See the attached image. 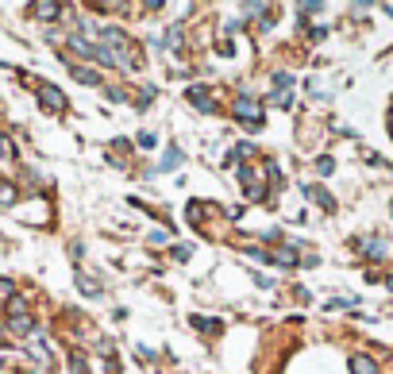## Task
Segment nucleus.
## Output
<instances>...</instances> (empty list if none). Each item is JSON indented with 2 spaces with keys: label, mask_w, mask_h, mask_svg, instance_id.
Here are the masks:
<instances>
[{
  "label": "nucleus",
  "mask_w": 393,
  "mask_h": 374,
  "mask_svg": "<svg viewBox=\"0 0 393 374\" xmlns=\"http://www.w3.org/2000/svg\"><path fill=\"white\" fill-rule=\"evenodd\" d=\"M236 120L243 124V128L258 131L262 128V100H258L255 93H239L236 97Z\"/></svg>",
  "instance_id": "obj_2"
},
{
  "label": "nucleus",
  "mask_w": 393,
  "mask_h": 374,
  "mask_svg": "<svg viewBox=\"0 0 393 374\" xmlns=\"http://www.w3.org/2000/svg\"><path fill=\"white\" fill-rule=\"evenodd\" d=\"M135 143H139V151H155L158 147V135H155V131H139Z\"/></svg>",
  "instance_id": "obj_19"
},
{
  "label": "nucleus",
  "mask_w": 393,
  "mask_h": 374,
  "mask_svg": "<svg viewBox=\"0 0 393 374\" xmlns=\"http://www.w3.org/2000/svg\"><path fill=\"white\" fill-rule=\"evenodd\" d=\"M69 74H74L81 85H100V74L97 69H89V66H69Z\"/></svg>",
  "instance_id": "obj_13"
},
{
  "label": "nucleus",
  "mask_w": 393,
  "mask_h": 374,
  "mask_svg": "<svg viewBox=\"0 0 393 374\" xmlns=\"http://www.w3.org/2000/svg\"><path fill=\"white\" fill-rule=\"evenodd\" d=\"M150 243H155V247H166V243H170V232H162V228H155V232H150Z\"/></svg>",
  "instance_id": "obj_22"
},
{
  "label": "nucleus",
  "mask_w": 393,
  "mask_h": 374,
  "mask_svg": "<svg viewBox=\"0 0 393 374\" xmlns=\"http://www.w3.org/2000/svg\"><path fill=\"white\" fill-rule=\"evenodd\" d=\"M251 151H255V147H251V143H239V147L232 151V155H227V162H236V158H247V155H251Z\"/></svg>",
  "instance_id": "obj_23"
},
{
  "label": "nucleus",
  "mask_w": 393,
  "mask_h": 374,
  "mask_svg": "<svg viewBox=\"0 0 393 374\" xmlns=\"http://www.w3.org/2000/svg\"><path fill=\"white\" fill-rule=\"evenodd\" d=\"M12 294H16V286H12L8 278H0V297H12Z\"/></svg>",
  "instance_id": "obj_26"
},
{
  "label": "nucleus",
  "mask_w": 393,
  "mask_h": 374,
  "mask_svg": "<svg viewBox=\"0 0 393 374\" xmlns=\"http://www.w3.org/2000/svg\"><path fill=\"white\" fill-rule=\"evenodd\" d=\"M0 155H4V158L16 155V147H12V139H8V135H0Z\"/></svg>",
  "instance_id": "obj_24"
},
{
  "label": "nucleus",
  "mask_w": 393,
  "mask_h": 374,
  "mask_svg": "<svg viewBox=\"0 0 393 374\" xmlns=\"http://www.w3.org/2000/svg\"><path fill=\"white\" fill-rule=\"evenodd\" d=\"M27 12L35 16V20L50 23V20H58V16H62V4H54V0H39V4H31Z\"/></svg>",
  "instance_id": "obj_7"
},
{
  "label": "nucleus",
  "mask_w": 393,
  "mask_h": 374,
  "mask_svg": "<svg viewBox=\"0 0 393 374\" xmlns=\"http://www.w3.org/2000/svg\"><path fill=\"white\" fill-rule=\"evenodd\" d=\"M78 289H81V294H89V297H100V282H97V278H89L85 270H78Z\"/></svg>",
  "instance_id": "obj_15"
},
{
  "label": "nucleus",
  "mask_w": 393,
  "mask_h": 374,
  "mask_svg": "<svg viewBox=\"0 0 393 374\" xmlns=\"http://www.w3.org/2000/svg\"><path fill=\"white\" fill-rule=\"evenodd\" d=\"M316 170H320V174H332V170H335V162H332V158H328V155H320V158H316Z\"/></svg>",
  "instance_id": "obj_21"
},
{
  "label": "nucleus",
  "mask_w": 393,
  "mask_h": 374,
  "mask_svg": "<svg viewBox=\"0 0 393 374\" xmlns=\"http://www.w3.org/2000/svg\"><path fill=\"white\" fill-rule=\"evenodd\" d=\"M390 131H393V109H390Z\"/></svg>",
  "instance_id": "obj_28"
},
{
  "label": "nucleus",
  "mask_w": 393,
  "mask_h": 374,
  "mask_svg": "<svg viewBox=\"0 0 393 374\" xmlns=\"http://www.w3.org/2000/svg\"><path fill=\"white\" fill-rule=\"evenodd\" d=\"M189 255H193V247H174V258H177V263H189Z\"/></svg>",
  "instance_id": "obj_25"
},
{
  "label": "nucleus",
  "mask_w": 393,
  "mask_h": 374,
  "mask_svg": "<svg viewBox=\"0 0 393 374\" xmlns=\"http://www.w3.org/2000/svg\"><path fill=\"white\" fill-rule=\"evenodd\" d=\"M301 197L316 201V205L324 208V212H335V197H332V193H328L324 186H301Z\"/></svg>",
  "instance_id": "obj_4"
},
{
  "label": "nucleus",
  "mask_w": 393,
  "mask_h": 374,
  "mask_svg": "<svg viewBox=\"0 0 393 374\" xmlns=\"http://www.w3.org/2000/svg\"><path fill=\"white\" fill-rule=\"evenodd\" d=\"M39 104H43L47 112H54V116H62V112L69 109L66 93H62L58 85H50V81H43V85H39Z\"/></svg>",
  "instance_id": "obj_3"
},
{
  "label": "nucleus",
  "mask_w": 393,
  "mask_h": 374,
  "mask_svg": "<svg viewBox=\"0 0 393 374\" xmlns=\"http://www.w3.org/2000/svg\"><path fill=\"white\" fill-rule=\"evenodd\" d=\"M186 217H189V224H193V228H201V224H205V201H189Z\"/></svg>",
  "instance_id": "obj_17"
},
{
  "label": "nucleus",
  "mask_w": 393,
  "mask_h": 374,
  "mask_svg": "<svg viewBox=\"0 0 393 374\" xmlns=\"http://www.w3.org/2000/svg\"><path fill=\"white\" fill-rule=\"evenodd\" d=\"M297 266V263H301V258H297V251H293V247H278V251H270V266Z\"/></svg>",
  "instance_id": "obj_10"
},
{
  "label": "nucleus",
  "mask_w": 393,
  "mask_h": 374,
  "mask_svg": "<svg viewBox=\"0 0 393 374\" xmlns=\"http://www.w3.org/2000/svg\"><path fill=\"white\" fill-rule=\"evenodd\" d=\"M69 50H74V54H81V58H89V62H97V54H100V47L93 39H85V35H69Z\"/></svg>",
  "instance_id": "obj_5"
},
{
  "label": "nucleus",
  "mask_w": 393,
  "mask_h": 374,
  "mask_svg": "<svg viewBox=\"0 0 393 374\" xmlns=\"http://www.w3.org/2000/svg\"><path fill=\"white\" fill-rule=\"evenodd\" d=\"M4 328H8V332H16V336H35V332H39V328H35V320H31L27 313L8 316V324H4Z\"/></svg>",
  "instance_id": "obj_8"
},
{
  "label": "nucleus",
  "mask_w": 393,
  "mask_h": 374,
  "mask_svg": "<svg viewBox=\"0 0 393 374\" xmlns=\"http://www.w3.org/2000/svg\"><path fill=\"white\" fill-rule=\"evenodd\" d=\"M100 43H104V47L112 50V58H116V69H135V66H139V58L131 54L135 47L128 43V35H124V31L104 28V31H100Z\"/></svg>",
  "instance_id": "obj_1"
},
{
  "label": "nucleus",
  "mask_w": 393,
  "mask_h": 374,
  "mask_svg": "<svg viewBox=\"0 0 393 374\" xmlns=\"http://www.w3.org/2000/svg\"><path fill=\"white\" fill-rule=\"evenodd\" d=\"M189 100H193L201 112H212V93L205 85H189Z\"/></svg>",
  "instance_id": "obj_9"
},
{
  "label": "nucleus",
  "mask_w": 393,
  "mask_h": 374,
  "mask_svg": "<svg viewBox=\"0 0 393 374\" xmlns=\"http://www.w3.org/2000/svg\"><path fill=\"white\" fill-rule=\"evenodd\" d=\"M189 324H193L196 332H212V336H220V332H224V324H220L216 316H212V320H205V316H189Z\"/></svg>",
  "instance_id": "obj_11"
},
{
  "label": "nucleus",
  "mask_w": 393,
  "mask_h": 374,
  "mask_svg": "<svg viewBox=\"0 0 393 374\" xmlns=\"http://www.w3.org/2000/svg\"><path fill=\"white\" fill-rule=\"evenodd\" d=\"M16 197H20V189L0 177V208H12V205H16Z\"/></svg>",
  "instance_id": "obj_14"
},
{
  "label": "nucleus",
  "mask_w": 393,
  "mask_h": 374,
  "mask_svg": "<svg viewBox=\"0 0 393 374\" xmlns=\"http://www.w3.org/2000/svg\"><path fill=\"white\" fill-rule=\"evenodd\" d=\"M351 374H378V363H374L370 355H355V359H351Z\"/></svg>",
  "instance_id": "obj_12"
},
{
  "label": "nucleus",
  "mask_w": 393,
  "mask_h": 374,
  "mask_svg": "<svg viewBox=\"0 0 393 374\" xmlns=\"http://www.w3.org/2000/svg\"><path fill=\"white\" fill-rule=\"evenodd\" d=\"M69 371H74V374H89V363H85V355H78V351L69 355Z\"/></svg>",
  "instance_id": "obj_20"
},
{
  "label": "nucleus",
  "mask_w": 393,
  "mask_h": 374,
  "mask_svg": "<svg viewBox=\"0 0 393 374\" xmlns=\"http://www.w3.org/2000/svg\"><path fill=\"white\" fill-rule=\"evenodd\" d=\"M270 81H274V93H278V97H289V89H293V74H274Z\"/></svg>",
  "instance_id": "obj_18"
},
{
  "label": "nucleus",
  "mask_w": 393,
  "mask_h": 374,
  "mask_svg": "<svg viewBox=\"0 0 393 374\" xmlns=\"http://www.w3.org/2000/svg\"><path fill=\"white\" fill-rule=\"evenodd\" d=\"M181 158H186L181 151H177V147H170L166 155H162V166H158V174H170L174 166H181Z\"/></svg>",
  "instance_id": "obj_16"
},
{
  "label": "nucleus",
  "mask_w": 393,
  "mask_h": 374,
  "mask_svg": "<svg viewBox=\"0 0 393 374\" xmlns=\"http://www.w3.org/2000/svg\"><path fill=\"white\" fill-rule=\"evenodd\" d=\"M104 97H109V100H124V97H128V93H124V89H104Z\"/></svg>",
  "instance_id": "obj_27"
},
{
  "label": "nucleus",
  "mask_w": 393,
  "mask_h": 374,
  "mask_svg": "<svg viewBox=\"0 0 393 374\" xmlns=\"http://www.w3.org/2000/svg\"><path fill=\"white\" fill-rule=\"evenodd\" d=\"M385 12H390V16H393V4H385Z\"/></svg>",
  "instance_id": "obj_29"
},
{
  "label": "nucleus",
  "mask_w": 393,
  "mask_h": 374,
  "mask_svg": "<svg viewBox=\"0 0 393 374\" xmlns=\"http://www.w3.org/2000/svg\"><path fill=\"white\" fill-rule=\"evenodd\" d=\"M0 344H4V332H0Z\"/></svg>",
  "instance_id": "obj_31"
},
{
  "label": "nucleus",
  "mask_w": 393,
  "mask_h": 374,
  "mask_svg": "<svg viewBox=\"0 0 393 374\" xmlns=\"http://www.w3.org/2000/svg\"><path fill=\"white\" fill-rule=\"evenodd\" d=\"M355 247H359L363 255H370V258H385V255H390L385 239H378V236H363V239H355Z\"/></svg>",
  "instance_id": "obj_6"
},
{
  "label": "nucleus",
  "mask_w": 393,
  "mask_h": 374,
  "mask_svg": "<svg viewBox=\"0 0 393 374\" xmlns=\"http://www.w3.org/2000/svg\"><path fill=\"white\" fill-rule=\"evenodd\" d=\"M390 289H393V274H390Z\"/></svg>",
  "instance_id": "obj_30"
}]
</instances>
